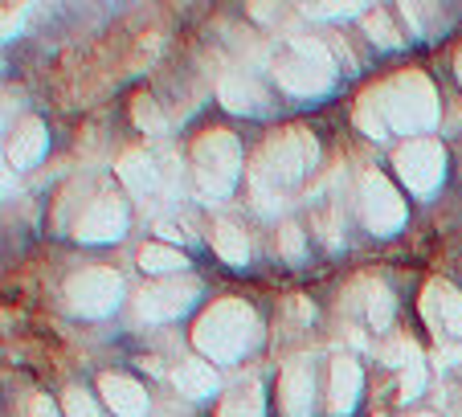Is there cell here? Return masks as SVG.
<instances>
[{
    "label": "cell",
    "mask_w": 462,
    "mask_h": 417,
    "mask_svg": "<svg viewBox=\"0 0 462 417\" xmlns=\"http://www.w3.org/2000/svg\"><path fill=\"white\" fill-rule=\"evenodd\" d=\"M315 160H319V144H315V135L307 127H287V131H279V135H271L262 144L258 160H254V168H250L254 208L271 213L282 200L279 192L303 181Z\"/></svg>",
    "instance_id": "obj_1"
},
{
    "label": "cell",
    "mask_w": 462,
    "mask_h": 417,
    "mask_svg": "<svg viewBox=\"0 0 462 417\" xmlns=\"http://www.w3.org/2000/svg\"><path fill=\"white\" fill-rule=\"evenodd\" d=\"M262 344V323L258 311L242 299H217L213 307H205V315L192 328V348L205 360L217 365H237Z\"/></svg>",
    "instance_id": "obj_2"
},
{
    "label": "cell",
    "mask_w": 462,
    "mask_h": 417,
    "mask_svg": "<svg viewBox=\"0 0 462 417\" xmlns=\"http://www.w3.org/2000/svg\"><path fill=\"white\" fill-rule=\"evenodd\" d=\"M373 98L381 107L389 131H405V135L421 139L418 131H434L438 123V90L421 70H405L397 79L373 87Z\"/></svg>",
    "instance_id": "obj_3"
},
{
    "label": "cell",
    "mask_w": 462,
    "mask_h": 417,
    "mask_svg": "<svg viewBox=\"0 0 462 417\" xmlns=\"http://www.w3.org/2000/svg\"><path fill=\"white\" fill-rule=\"evenodd\" d=\"M189 160L205 200H226L237 189V181H242V144H237L234 131H221V127L201 131L192 139Z\"/></svg>",
    "instance_id": "obj_4"
},
{
    "label": "cell",
    "mask_w": 462,
    "mask_h": 417,
    "mask_svg": "<svg viewBox=\"0 0 462 417\" xmlns=\"http://www.w3.org/2000/svg\"><path fill=\"white\" fill-rule=\"evenodd\" d=\"M274 79L291 98H319L336 82V61L315 37H291L287 53L274 61Z\"/></svg>",
    "instance_id": "obj_5"
},
{
    "label": "cell",
    "mask_w": 462,
    "mask_h": 417,
    "mask_svg": "<svg viewBox=\"0 0 462 417\" xmlns=\"http://www.w3.org/2000/svg\"><path fill=\"white\" fill-rule=\"evenodd\" d=\"M123 299V278L106 266H87L79 274L66 278V303L82 320H103L119 307Z\"/></svg>",
    "instance_id": "obj_6"
},
{
    "label": "cell",
    "mask_w": 462,
    "mask_h": 417,
    "mask_svg": "<svg viewBox=\"0 0 462 417\" xmlns=\"http://www.w3.org/2000/svg\"><path fill=\"white\" fill-rule=\"evenodd\" d=\"M360 218H365V229L373 237H393L405 226V197L389 184V176H360Z\"/></svg>",
    "instance_id": "obj_7"
},
{
    "label": "cell",
    "mask_w": 462,
    "mask_h": 417,
    "mask_svg": "<svg viewBox=\"0 0 462 417\" xmlns=\"http://www.w3.org/2000/svg\"><path fill=\"white\" fill-rule=\"evenodd\" d=\"M393 168H397L402 184L413 192V197H430L446 176V152H442V144H434V139L421 135V139H410V144L397 148Z\"/></svg>",
    "instance_id": "obj_8"
},
{
    "label": "cell",
    "mask_w": 462,
    "mask_h": 417,
    "mask_svg": "<svg viewBox=\"0 0 462 417\" xmlns=\"http://www.w3.org/2000/svg\"><path fill=\"white\" fill-rule=\"evenodd\" d=\"M201 299V283L197 278H164V283H152L135 295L131 311L140 323H172L189 311L192 303Z\"/></svg>",
    "instance_id": "obj_9"
},
{
    "label": "cell",
    "mask_w": 462,
    "mask_h": 417,
    "mask_svg": "<svg viewBox=\"0 0 462 417\" xmlns=\"http://www.w3.org/2000/svg\"><path fill=\"white\" fill-rule=\"evenodd\" d=\"M123 234H127V205H123V197H111V192L95 197L74 221V237L87 246L119 242Z\"/></svg>",
    "instance_id": "obj_10"
},
{
    "label": "cell",
    "mask_w": 462,
    "mask_h": 417,
    "mask_svg": "<svg viewBox=\"0 0 462 417\" xmlns=\"http://www.w3.org/2000/svg\"><path fill=\"white\" fill-rule=\"evenodd\" d=\"M279 409H282V417L315 413V365L311 360L299 357L279 373Z\"/></svg>",
    "instance_id": "obj_11"
},
{
    "label": "cell",
    "mask_w": 462,
    "mask_h": 417,
    "mask_svg": "<svg viewBox=\"0 0 462 417\" xmlns=\"http://www.w3.org/2000/svg\"><path fill=\"white\" fill-rule=\"evenodd\" d=\"M421 311L434 323L438 331H450V336H462V291L446 278H434L426 283V295H421Z\"/></svg>",
    "instance_id": "obj_12"
},
{
    "label": "cell",
    "mask_w": 462,
    "mask_h": 417,
    "mask_svg": "<svg viewBox=\"0 0 462 417\" xmlns=\"http://www.w3.org/2000/svg\"><path fill=\"white\" fill-rule=\"evenodd\" d=\"M98 393H103L106 409L115 417H143L148 413V389L127 373H103L98 376Z\"/></svg>",
    "instance_id": "obj_13"
},
{
    "label": "cell",
    "mask_w": 462,
    "mask_h": 417,
    "mask_svg": "<svg viewBox=\"0 0 462 417\" xmlns=\"http://www.w3.org/2000/svg\"><path fill=\"white\" fill-rule=\"evenodd\" d=\"M217 98H221V107L234 115H262L266 111V90H262L258 79H250L245 70H226V74H221Z\"/></svg>",
    "instance_id": "obj_14"
},
{
    "label": "cell",
    "mask_w": 462,
    "mask_h": 417,
    "mask_svg": "<svg viewBox=\"0 0 462 417\" xmlns=\"http://www.w3.org/2000/svg\"><path fill=\"white\" fill-rule=\"evenodd\" d=\"M360 365L352 357H336L332 360V381H328V413L332 417H348L360 401Z\"/></svg>",
    "instance_id": "obj_15"
},
{
    "label": "cell",
    "mask_w": 462,
    "mask_h": 417,
    "mask_svg": "<svg viewBox=\"0 0 462 417\" xmlns=\"http://www.w3.org/2000/svg\"><path fill=\"white\" fill-rule=\"evenodd\" d=\"M45 148H50V131H45L42 119H21L17 127H13L9 144H5V156H9L13 168H33L37 160L45 156Z\"/></svg>",
    "instance_id": "obj_16"
},
{
    "label": "cell",
    "mask_w": 462,
    "mask_h": 417,
    "mask_svg": "<svg viewBox=\"0 0 462 417\" xmlns=\"http://www.w3.org/2000/svg\"><path fill=\"white\" fill-rule=\"evenodd\" d=\"M172 385H176V393H184V397H192V401L213 397V393H217V368H213L209 360H180V365L172 368Z\"/></svg>",
    "instance_id": "obj_17"
},
{
    "label": "cell",
    "mask_w": 462,
    "mask_h": 417,
    "mask_svg": "<svg viewBox=\"0 0 462 417\" xmlns=\"http://www.w3.org/2000/svg\"><path fill=\"white\" fill-rule=\"evenodd\" d=\"M115 172H119L123 189L135 192V197H143V192L156 189V164H152L148 152H135V148L123 152L119 164H115Z\"/></svg>",
    "instance_id": "obj_18"
},
{
    "label": "cell",
    "mask_w": 462,
    "mask_h": 417,
    "mask_svg": "<svg viewBox=\"0 0 462 417\" xmlns=\"http://www.w3.org/2000/svg\"><path fill=\"white\" fill-rule=\"evenodd\" d=\"M213 250H217V258L229 262V266H245V262H250V237H245V229L234 226V221H217V226H213Z\"/></svg>",
    "instance_id": "obj_19"
},
{
    "label": "cell",
    "mask_w": 462,
    "mask_h": 417,
    "mask_svg": "<svg viewBox=\"0 0 462 417\" xmlns=\"http://www.w3.org/2000/svg\"><path fill=\"white\" fill-rule=\"evenodd\" d=\"M217 417H266V401H262L258 385H237L234 393L221 397Z\"/></svg>",
    "instance_id": "obj_20"
},
{
    "label": "cell",
    "mask_w": 462,
    "mask_h": 417,
    "mask_svg": "<svg viewBox=\"0 0 462 417\" xmlns=\"http://www.w3.org/2000/svg\"><path fill=\"white\" fill-rule=\"evenodd\" d=\"M140 266L148 270V274H180V270L189 266V258H184V250H176V246L148 242L140 250Z\"/></svg>",
    "instance_id": "obj_21"
},
{
    "label": "cell",
    "mask_w": 462,
    "mask_h": 417,
    "mask_svg": "<svg viewBox=\"0 0 462 417\" xmlns=\"http://www.w3.org/2000/svg\"><path fill=\"white\" fill-rule=\"evenodd\" d=\"M365 315H368V323H373L376 331H384L393 323V315H397V303H393V291L384 287V283H373V287H368Z\"/></svg>",
    "instance_id": "obj_22"
},
{
    "label": "cell",
    "mask_w": 462,
    "mask_h": 417,
    "mask_svg": "<svg viewBox=\"0 0 462 417\" xmlns=\"http://www.w3.org/2000/svg\"><path fill=\"white\" fill-rule=\"evenodd\" d=\"M365 29H368V37H373L381 50H397V45H405V37L393 29V17L384 9H368L365 13Z\"/></svg>",
    "instance_id": "obj_23"
},
{
    "label": "cell",
    "mask_w": 462,
    "mask_h": 417,
    "mask_svg": "<svg viewBox=\"0 0 462 417\" xmlns=\"http://www.w3.org/2000/svg\"><path fill=\"white\" fill-rule=\"evenodd\" d=\"M131 119H135V127L140 131H148V135H164L168 131L164 111H160L156 98H148V95H140L135 103H131Z\"/></svg>",
    "instance_id": "obj_24"
},
{
    "label": "cell",
    "mask_w": 462,
    "mask_h": 417,
    "mask_svg": "<svg viewBox=\"0 0 462 417\" xmlns=\"http://www.w3.org/2000/svg\"><path fill=\"white\" fill-rule=\"evenodd\" d=\"M356 127L365 131V135H373V139H384V135H389V123H384V115H381V107H376L373 90H368V95L356 103Z\"/></svg>",
    "instance_id": "obj_25"
},
{
    "label": "cell",
    "mask_w": 462,
    "mask_h": 417,
    "mask_svg": "<svg viewBox=\"0 0 462 417\" xmlns=\"http://www.w3.org/2000/svg\"><path fill=\"white\" fill-rule=\"evenodd\" d=\"M279 254H282L287 262H303L307 237H303V229H299L295 221H282V229H279Z\"/></svg>",
    "instance_id": "obj_26"
},
{
    "label": "cell",
    "mask_w": 462,
    "mask_h": 417,
    "mask_svg": "<svg viewBox=\"0 0 462 417\" xmlns=\"http://www.w3.org/2000/svg\"><path fill=\"white\" fill-rule=\"evenodd\" d=\"M61 405H66V417H103L98 413V401L90 397L87 389H66V397H61Z\"/></svg>",
    "instance_id": "obj_27"
},
{
    "label": "cell",
    "mask_w": 462,
    "mask_h": 417,
    "mask_svg": "<svg viewBox=\"0 0 462 417\" xmlns=\"http://www.w3.org/2000/svg\"><path fill=\"white\" fill-rule=\"evenodd\" d=\"M421 389H426V365H421V357H413L402 376V397L413 401V397H421Z\"/></svg>",
    "instance_id": "obj_28"
},
{
    "label": "cell",
    "mask_w": 462,
    "mask_h": 417,
    "mask_svg": "<svg viewBox=\"0 0 462 417\" xmlns=\"http://www.w3.org/2000/svg\"><path fill=\"white\" fill-rule=\"evenodd\" d=\"M307 17H348V13H360V5H303Z\"/></svg>",
    "instance_id": "obj_29"
},
{
    "label": "cell",
    "mask_w": 462,
    "mask_h": 417,
    "mask_svg": "<svg viewBox=\"0 0 462 417\" xmlns=\"http://www.w3.org/2000/svg\"><path fill=\"white\" fill-rule=\"evenodd\" d=\"M29 417H58V405H53L45 393H37V397L29 401Z\"/></svg>",
    "instance_id": "obj_30"
},
{
    "label": "cell",
    "mask_w": 462,
    "mask_h": 417,
    "mask_svg": "<svg viewBox=\"0 0 462 417\" xmlns=\"http://www.w3.org/2000/svg\"><path fill=\"white\" fill-rule=\"evenodd\" d=\"M454 401V417H462V397H450Z\"/></svg>",
    "instance_id": "obj_31"
},
{
    "label": "cell",
    "mask_w": 462,
    "mask_h": 417,
    "mask_svg": "<svg viewBox=\"0 0 462 417\" xmlns=\"http://www.w3.org/2000/svg\"><path fill=\"white\" fill-rule=\"evenodd\" d=\"M454 66H458V82H462V53H458V61H454Z\"/></svg>",
    "instance_id": "obj_32"
},
{
    "label": "cell",
    "mask_w": 462,
    "mask_h": 417,
    "mask_svg": "<svg viewBox=\"0 0 462 417\" xmlns=\"http://www.w3.org/2000/svg\"><path fill=\"white\" fill-rule=\"evenodd\" d=\"M413 417H434V413H413Z\"/></svg>",
    "instance_id": "obj_33"
}]
</instances>
